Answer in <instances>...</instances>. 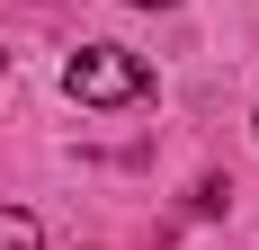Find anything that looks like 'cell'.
<instances>
[{
	"instance_id": "1",
	"label": "cell",
	"mask_w": 259,
	"mask_h": 250,
	"mask_svg": "<svg viewBox=\"0 0 259 250\" xmlns=\"http://www.w3.org/2000/svg\"><path fill=\"white\" fill-rule=\"evenodd\" d=\"M63 90L80 107H134V99H152V63L125 54V45H80L63 63Z\"/></svg>"
},
{
	"instance_id": "3",
	"label": "cell",
	"mask_w": 259,
	"mask_h": 250,
	"mask_svg": "<svg viewBox=\"0 0 259 250\" xmlns=\"http://www.w3.org/2000/svg\"><path fill=\"white\" fill-rule=\"evenodd\" d=\"M134 9H170V0H134Z\"/></svg>"
},
{
	"instance_id": "2",
	"label": "cell",
	"mask_w": 259,
	"mask_h": 250,
	"mask_svg": "<svg viewBox=\"0 0 259 250\" xmlns=\"http://www.w3.org/2000/svg\"><path fill=\"white\" fill-rule=\"evenodd\" d=\"M0 250H45V232H36L27 205H0Z\"/></svg>"
}]
</instances>
